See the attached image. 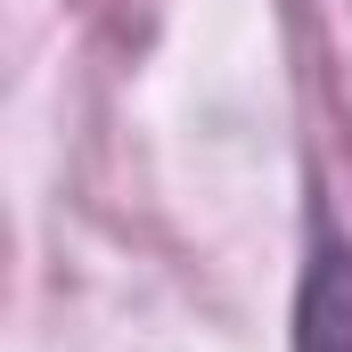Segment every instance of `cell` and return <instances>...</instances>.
<instances>
[{
    "mask_svg": "<svg viewBox=\"0 0 352 352\" xmlns=\"http://www.w3.org/2000/svg\"><path fill=\"white\" fill-rule=\"evenodd\" d=\"M287 352H352V238L336 221L311 230V254H303V278H295Z\"/></svg>",
    "mask_w": 352,
    "mask_h": 352,
    "instance_id": "1",
    "label": "cell"
}]
</instances>
